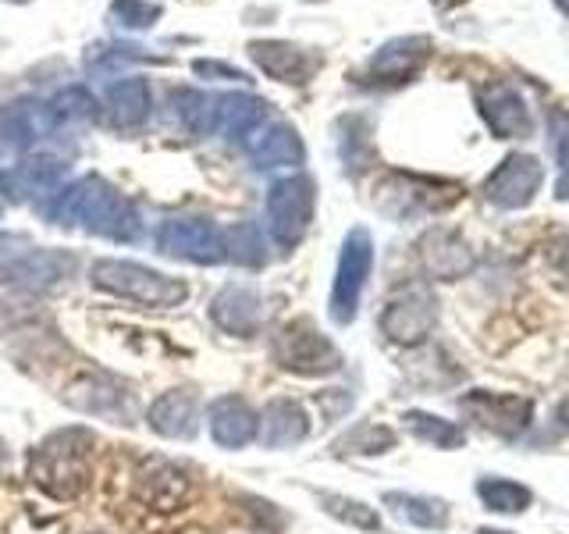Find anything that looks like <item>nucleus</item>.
Returning <instances> with one entry per match:
<instances>
[{
    "instance_id": "1",
    "label": "nucleus",
    "mask_w": 569,
    "mask_h": 534,
    "mask_svg": "<svg viewBox=\"0 0 569 534\" xmlns=\"http://www.w3.org/2000/svg\"><path fill=\"white\" fill-rule=\"evenodd\" d=\"M43 214L58 228H82L89 236L111 243H136L142 236V218L136 204L100 175H82L58 192H50Z\"/></svg>"
},
{
    "instance_id": "2",
    "label": "nucleus",
    "mask_w": 569,
    "mask_h": 534,
    "mask_svg": "<svg viewBox=\"0 0 569 534\" xmlns=\"http://www.w3.org/2000/svg\"><path fill=\"white\" fill-rule=\"evenodd\" d=\"M93 432L61 427L29 453V477L53 498H79L93 477Z\"/></svg>"
},
{
    "instance_id": "3",
    "label": "nucleus",
    "mask_w": 569,
    "mask_h": 534,
    "mask_svg": "<svg viewBox=\"0 0 569 534\" xmlns=\"http://www.w3.org/2000/svg\"><path fill=\"white\" fill-rule=\"evenodd\" d=\"M89 281H93V289H100L107 296L129 299V303H139V307H150V310H174L189 299V285L182 278L160 275L153 267L136 264V260L103 257L89 267Z\"/></svg>"
},
{
    "instance_id": "4",
    "label": "nucleus",
    "mask_w": 569,
    "mask_h": 534,
    "mask_svg": "<svg viewBox=\"0 0 569 534\" xmlns=\"http://www.w3.org/2000/svg\"><path fill=\"white\" fill-rule=\"evenodd\" d=\"M459 196H462L459 182L391 171L381 178L378 189H373V207L391 221H417V218H431V214L449 210L452 204H459Z\"/></svg>"
},
{
    "instance_id": "5",
    "label": "nucleus",
    "mask_w": 569,
    "mask_h": 534,
    "mask_svg": "<svg viewBox=\"0 0 569 534\" xmlns=\"http://www.w3.org/2000/svg\"><path fill=\"white\" fill-rule=\"evenodd\" d=\"M271 360L296 378H328L346 364L338 346L307 317L278 328V335L271 338Z\"/></svg>"
},
{
    "instance_id": "6",
    "label": "nucleus",
    "mask_w": 569,
    "mask_h": 534,
    "mask_svg": "<svg viewBox=\"0 0 569 534\" xmlns=\"http://www.w3.org/2000/svg\"><path fill=\"white\" fill-rule=\"evenodd\" d=\"M317 210V186L310 175H284L267 189L263 218H267V236L281 249H296L313 225Z\"/></svg>"
},
{
    "instance_id": "7",
    "label": "nucleus",
    "mask_w": 569,
    "mask_h": 534,
    "mask_svg": "<svg viewBox=\"0 0 569 534\" xmlns=\"http://www.w3.org/2000/svg\"><path fill=\"white\" fill-rule=\"evenodd\" d=\"M370 271H373V239L367 228H352L342 249H338V267L328 296V310L335 325H352L356 320Z\"/></svg>"
},
{
    "instance_id": "8",
    "label": "nucleus",
    "mask_w": 569,
    "mask_h": 534,
    "mask_svg": "<svg viewBox=\"0 0 569 534\" xmlns=\"http://www.w3.org/2000/svg\"><path fill=\"white\" fill-rule=\"evenodd\" d=\"M438 325V299L420 281H409L385 303L381 310V332L396 346H420L431 338Z\"/></svg>"
},
{
    "instance_id": "9",
    "label": "nucleus",
    "mask_w": 569,
    "mask_h": 534,
    "mask_svg": "<svg viewBox=\"0 0 569 534\" xmlns=\"http://www.w3.org/2000/svg\"><path fill=\"white\" fill-rule=\"evenodd\" d=\"M157 254L182 264H224V231L207 218H168L157 228Z\"/></svg>"
},
{
    "instance_id": "10",
    "label": "nucleus",
    "mask_w": 569,
    "mask_h": 534,
    "mask_svg": "<svg viewBox=\"0 0 569 534\" xmlns=\"http://www.w3.org/2000/svg\"><path fill=\"white\" fill-rule=\"evenodd\" d=\"M79 260L64 254V249H22L18 257H11L0 267V281L11 285L14 293H29V296H47L53 289L76 275Z\"/></svg>"
},
{
    "instance_id": "11",
    "label": "nucleus",
    "mask_w": 569,
    "mask_h": 534,
    "mask_svg": "<svg viewBox=\"0 0 569 534\" xmlns=\"http://www.w3.org/2000/svg\"><path fill=\"white\" fill-rule=\"evenodd\" d=\"M61 125L53 118L50 100L18 97L0 107V147L14 154H32L50 136H58Z\"/></svg>"
},
{
    "instance_id": "12",
    "label": "nucleus",
    "mask_w": 569,
    "mask_h": 534,
    "mask_svg": "<svg viewBox=\"0 0 569 534\" xmlns=\"http://www.w3.org/2000/svg\"><path fill=\"white\" fill-rule=\"evenodd\" d=\"M459 409L498 438H520L533 421V403L527 396H512V392L473 388L459 399Z\"/></svg>"
},
{
    "instance_id": "13",
    "label": "nucleus",
    "mask_w": 569,
    "mask_h": 534,
    "mask_svg": "<svg viewBox=\"0 0 569 534\" xmlns=\"http://www.w3.org/2000/svg\"><path fill=\"white\" fill-rule=\"evenodd\" d=\"M545 186V168L530 154H509L485 182V200L498 210H523Z\"/></svg>"
},
{
    "instance_id": "14",
    "label": "nucleus",
    "mask_w": 569,
    "mask_h": 534,
    "mask_svg": "<svg viewBox=\"0 0 569 534\" xmlns=\"http://www.w3.org/2000/svg\"><path fill=\"white\" fill-rule=\"evenodd\" d=\"M477 111L485 118L495 139H527L533 136V115L523 93L512 82H485L477 86Z\"/></svg>"
},
{
    "instance_id": "15",
    "label": "nucleus",
    "mask_w": 569,
    "mask_h": 534,
    "mask_svg": "<svg viewBox=\"0 0 569 534\" xmlns=\"http://www.w3.org/2000/svg\"><path fill=\"white\" fill-rule=\"evenodd\" d=\"M431 53L435 43L427 36H396V40L373 50V58L367 61V76L370 82L381 86H402L420 76L423 65L431 61Z\"/></svg>"
},
{
    "instance_id": "16",
    "label": "nucleus",
    "mask_w": 569,
    "mask_h": 534,
    "mask_svg": "<svg viewBox=\"0 0 569 534\" xmlns=\"http://www.w3.org/2000/svg\"><path fill=\"white\" fill-rule=\"evenodd\" d=\"M210 320L231 338H253L263 328V299L257 285L228 281L210 299Z\"/></svg>"
},
{
    "instance_id": "17",
    "label": "nucleus",
    "mask_w": 569,
    "mask_h": 534,
    "mask_svg": "<svg viewBox=\"0 0 569 534\" xmlns=\"http://www.w3.org/2000/svg\"><path fill=\"white\" fill-rule=\"evenodd\" d=\"M64 399L76 409H82V414L107 417L114 424H129L136 396L129 392V385H121L118 378H111V374H86V378H79L68 388Z\"/></svg>"
},
{
    "instance_id": "18",
    "label": "nucleus",
    "mask_w": 569,
    "mask_h": 534,
    "mask_svg": "<svg viewBox=\"0 0 569 534\" xmlns=\"http://www.w3.org/2000/svg\"><path fill=\"white\" fill-rule=\"evenodd\" d=\"M420 249V264L423 271L438 278V281H456L462 275H470L477 267V254L473 246L459 236L452 228H431L427 236L417 243Z\"/></svg>"
},
{
    "instance_id": "19",
    "label": "nucleus",
    "mask_w": 569,
    "mask_h": 534,
    "mask_svg": "<svg viewBox=\"0 0 569 534\" xmlns=\"http://www.w3.org/2000/svg\"><path fill=\"white\" fill-rule=\"evenodd\" d=\"M136 495L150 510H178L192 495V474L174 459H147L136 474Z\"/></svg>"
},
{
    "instance_id": "20",
    "label": "nucleus",
    "mask_w": 569,
    "mask_h": 534,
    "mask_svg": "<svg viewBox=\"0 0 569 534\" xmlns=\"http://www.w3.org/2000/svg\"><path fill=\"white\" fill-rule=\"evenodd\" d=\"M246 150L253 157V168L260 171H281L307 165V142L289 121H263L260 129L246 139Z\"/></svg>"
},
{
    "instance_id": "21",
    "label": "nucleus",
    "mask_w": 569,
    "mask_h": 534,
    "mask_svg": "<svg viewBox=\"0 0 569 534\" xmlns=\"http://www.w3.org/2000/svg\"><path fill=\"white\" fill-rule=\"evenodd\" d=\"M207 432L221 449H246L249 442H257V409L239 392H228L207 406Z\"/></svg>"
},
{
    "instance_id": "22",
    "label": "nucleus",
    "mask_w": 569,
    "mask_h": 534,
    "mask_svg": "<svg viewBox=\"0 0 569 534\" xmlns=\"http://www.w3.org/2000/svg\"><path fill=\"white\" fill-rule=\"evenodd\" d=\"M310 438V414L299 399H271L257 414V442L263 449H292Z\"/></svg>"
},
{
    "instance_id": "23",
    "label": "nucleus",
    "mask_w": 569,
    "mask_h": 534,
    "mask_svg": "<svg viewBox=\"0 0 569 534\" xmlns=\"http://www.w3.org/2000/svg\"><path fill=\"white\" fill-rule=\"evenodd\" d=\"M103 118L114 125V129H142L153 115V89L142 76H129V79H114L103 86Z\"/></svg>"
},
{
    "instance_id": "24",
    "label": "nucleus",
    "mask_w": 569,
    "mask_h": 534,
    "mask_svg": "<svg viewBox=\"0 0 569 534\" xmlns=\"http://www.w3.org/2000/svg\"><path fill=\"white\" fill-rule=\"evenodd\" d=\"M150 432L171 442H186L200 432V396L192 388H171L147 409Z\"/></svg>"
},
{
    "instance_id": "25",
    "label": "nucleus",
    "mask_w": 569,
    "mask_h": 534,
    "mask_svg": "<svg viewBox=\"0 0 569 534\" xmlns=\"http://www.w3.org/2000/svg\"><path fill=\"white\" fill-rule=\"evenodd\" d=\"M249 58H253V65L263 71V76L289 82V86L310 82L317 71V58L307 47H296L284 40H253L249 43Z\"/></svg>"
},
{
    "instance_id": "26",
    "label": "nucleus",
    "mask_w": 569,
    "mask_h": 534,
    "mask_svg": "<svg viewBox=\"0 0 569 534\" xmlns=\"http://www.w3.org/2000/svg\"><path fill=\"white\" fill-rule=\"evenodd\" d=\"M68 175V165L53 154H29L26 160H18V168H11L0 178V192L14 196V200H29V196H50L58 192Z\"/></svg>"
},
{
    "instance_id": "27",
    "label": "nucleus",
    "mask_w": 569,
    "mask_h": 534,
    "mask_svg": "<svg viewBox=\"0 0 569 534\" xmlns=\"http://www.w3.org/2000/svg\"><path fill=\"white\" fill-rule=\"evenodd\" d=\"M267 121V100L257 93H218V136L246 142Z\"/></svg>"
},
{
    "instance_id": "28",
    "label": "nucleus",
    "mask_w": 569,
    "mask_h": 534,
    "mask_svg": "<svg viewBox=\"0 0 569 534\" xmlns=\"http://www.w3.org/2000/svg\"><path fill=\"white\" fill-rule=\"evenodd\" d=\"M385 506L402 516L406 524L423 531H441L449 524V503H441L435 495H413V492H385Z\"/></svg>"
},
{
    "instance_id": "29",
    "label": "nucleus",
    "mask_w": 569,
    "mask_h": 534,
    "mask_svg": "<svg viewBox=\"0 0 569 534\" xmlns=\"http://www.w3.org/2000/svg\"><path fill=\"white\" fill-rule=\"evenodd\" d=\"M221 231H224V260L249 267V271H257V267L271 260V249H267V239L257 221H239Z\"/></svg>"
},
{
    "instance_id": "30",
    "label": "nucleus",
    "mask_w": 569,
    "mask_h": 534,
    "mask_svg": "<svg viewBox=\"0 0 569 534\" xmlns=\"http://www.w3.org/2000/svg\"><path fill=\"white\" fill-rule=\"evenodd\" d=\"M174 115L182 129L192 136H218V93H200V89H178L171 97Z\"/></svg>"
},
{
    "instance_id": "31",
    "label": "nucleus",
    "mask_w": 569,
    "mask_h": 534,
    "mask_svg": "<svg viewBox=\"0 0 569 534\" xmlns=\"http://www.w3.org/2000/svg\"><path fill=\"white\" fill-rule=\"evenodd\" d=\"M402 424H406L409 435L427 442V445H435V449H462V445H467V432H462L456 421L427 414V409H406Z\"/></svg>"
},
{
    "instance_id": "32",
    "label": "nucleus",
    "mask_w": 569,
    "mask_h": 534,
    "mask_svg": "<svg viewBox=\"0 0 569 534\" xmlns=\"http://www.w3.org/2000/svg\"><path fill=\"white\" fill-rule=\"evenodd\" d=\"M338 154H342L346 171H363L373 157V136H370V121L360 115H349L338 121Z\"/></svg>"
},
{
    "instance_id": "33",
    "label": "nucleus",
    "mask_w": 569,
    "mask_h": 534,
    "mask_svg": "<svg viewBox=\"0 0 569 534\" xmlns=\"http://www.w3.org/2000/svg\"><path fill=\"white\" fill-rule=\"evenodd\" d=\"M477 495L491 513H523L533 503V495H530L527 485H516V481L495 477V474L477 481Z\"/></svg>"
},
{
    "instance_id": "34",
    "label": "nucleus",
    "mask_w": 569,
    "mask_h": 534,
    "mask_svg": "<svg viewBox=\"0 0 569 534\" xmlns=\"http://www.w3.org/2000/svg\"><path fill=\"white\" fill-rule=\"evenodd\" d=\"M396 449V432L385 424H356L335 442V453H356V456H381Z\"/></svg>"
},
{
    "instance_id": "35",
    "label": "nucleus",
    "mask_w": 569,
    "mask_h": 534,
    "mask_svg": "<svg viewBox=\"0 0 569 534\" xmlns=\"http://www.w3.org/2000/svg\"><path fill=\"white\" fill-rule=\"evenodd\" d=\"M50 107H53V118H58L61 129H82V125H89L100 111V103L89 97L86 86L61 89V93L50 100Z\"/></svg>"
},
{
    "instance_id": "36",
    "label": "nucleus",
    "mask_w": 569,
    "mask_h": 534,
    "mask_svg": "<svg viewBox=\"0 0 569 534\" xmlns=\"http://www.w3.org/2000/svg\"><path fill=\"white\" fill-rule=\"evenodd\" d=\"M320 506H325L328 516L342 521L349 527H360V531H381V516L373 506L360 503V498H349V495H335V492H320Z\"/></svg>"
},
{
    "instance_id": "37",
    "label": "nucleus",
    "mask_w": 569,
    "mask_h": 534,
    "mask_svg": "<svg viewBox=\"0 0 569 534\" xmlns=\"http://www.w3.org/2000/svg\"><path fill=\"white\" fill-rule=\"evenodd\" d=\"M160 14H164V8L153 4V0H114L111 11H107L111 26L124 32H147L160 22Z\"/></svg>"
},
{
    "instance_id": "38",
    "label": "nucleus",
    "mask_w": 569,
    "mask_h": 534,
    "mask_svg": "<svg viewBox=\"0 0 569 534\" xmlns=\"http://www.w3.org/2000/svg\"><path fill=\"white\" fill-rule=\"evenodd\" d=\"M548 139H551V154H556V165H559L556 196L559 200H569V111L548 115Z\"/></svg>"
},
{
    "instance_id": "39",
    "label": "nucleus",
    "mask_w": 569,
    "mask_h": 534,
    "mask_svg": "<svg viewBox=\"0 0 569 534\" xmlns=\"http://www.w3.org/2000/svg\"><path fill=\"white\" fill-rule=\"evenodd\" d=\"M196 79H221V82H246L249 76L239 71L236 65H224V61H192Z\"/></svg>"
},
{
    "instance_id": "40",
    "label": "nucleus",
    "mask_w": 569,
    "mask_h": 534,
    "mask_svg": "<svg viewBox=\"0 0 569 534\" xmlns=\"http://www.w3.org/2000/svg\"><path fill=\"white\" fill-rule=\"evenodd\" d=\"M22 249H29V239L18 236V231H0V267H4L11 257H18Z\"/></svg>"
},
{
    "instance_id": "41",
    "label": "nucleus",
    "mask_w": 569,
    "mask_h": 534,
    "mask_svg": "<svg viewBox=\"0 0 569 534\" xmlns=\"http://www.w3.org/2000/svg\"><path fill=\"white\" fill-rule=\"evenodd\" d=\"M548 260L556 264L562 275H569V236H556L548 243Z\"/></svg>"
},
{
    "instance_id": "42",
    "label": "nucleus",
    "mask_w": 569,
    "mask_h": 534,
    "mask_svg": "<svg viewBox=\"0 0 569 534\" xmlns=\"http://www.w3.org/2000/svg\"><path fill=\"white\" fill-rule=\"evenodd\" d=\"M556 421H559V427L562 432H569V396L559 403V409H556Z\"/></svg>"
},
{
    "instance_id": "43",
    "label": "nucleus",
    "mask_w": 569,
    "mask_h": 534,
    "mask_svg": "<svg viewBox=\"0 0 569 534\" xmlns=\"http://www.w3.org/2000/svg\"><path fill=\"white\" fill-rule=\"evenodd\" d=\"M551 4H556V8H559V11H562L566 18H569V0H551Z\"/></svg>"
},
{
    "instance_id": "44",
    "label": "nucleus",
    "mask_w": 569,
    "mask_h": 534,
    "mask_svg": "<svg viewBox=\"0 0 569 534\" xmlns=\"http://www.w3.org/2000/svg\"><path fill=\"white\" fill-rule=\"evenodd\" d=\"M4 467H8V453H4V445H0V474H4Z\"/></svg>"
},
{
    "instance_id": "45",
    "label": "nucleus",
    "mask_w": 569,
    "mask_h": 534,
    "mask_svg": "<svg viewBox=\"0 0 569 534\" xmlns=\"http://www.w3.org/2000/svg\"><path fill=\"white\" fill-rule=\"evenodd\" d=\"M477 534H509V531H495V527H480Z\"/></svg>"
}]
</instances>
